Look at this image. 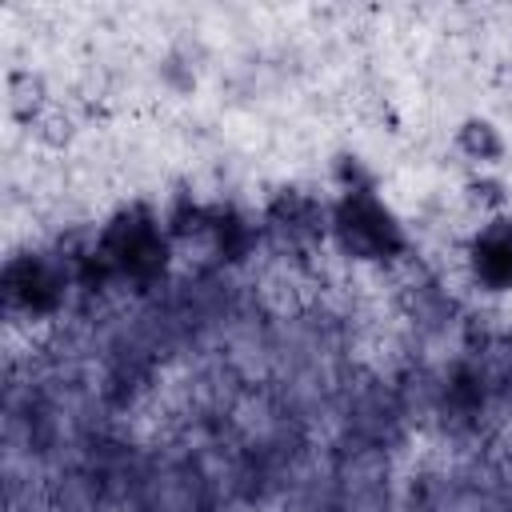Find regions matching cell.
Returning <instances> with one entry per match:
<instances>
[{"label":"cell","instance_id":"1","mask_svg":"<svg viewBox=\"0 0 512 512\" xmlns=\"http://www.w3.org/2000/svg\"><path fill=\"white\" fill-rule=\"evenodd\" d=\"M328 236L336 248L360 264H388L404 256V228L372 188H348L332 204Z\"/></svg>","mask_w":512,"mask_h":512},{"label":"cell","instance_id":"2","mask_svg":"<svg viewBox=\"0 0 512 512\" xmlns=\"http://www.w3.org/2000/svg\"><path fill=\"white\" fill-rule=\"evenodd\" d=\"M456 152L472 164H496L504 156V136L492 120H480V116H468L460 128H456Z\"/></svg>","mask_w":512,"mask_h":512}]
</instances>
